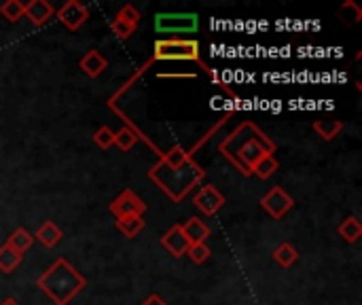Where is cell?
<instances>
[{
    "mask_svg": "<svg viewBox=\"0 0 362 305\" xmlns=\"http://www.w3.org/2000/svg\"><path fill=\"white\" fill-rule=\"evenodd\" d=\"M218 151L240 174L252 176L259 161L276 153V144L257 123L244 121L221 140Z\"/></svg>",
    "mask_w": 362,
    "mask_h": 305,
    "instance_id": "6da1fadb",
    "label": "cell"
},
{
    "mask_svg": "<svg viewBox=\"0 0 362 305\" xmlns=\"http://www.w3.org/2000/svg\"><path fill=\"white\" fill-rule=\"evenodd\" d=\"M204 168L180 146L165 153L159 163L148 170V178L174 202H182L187 193L204 180Z\"/></svg>",
    "mask_w": 362,
    "mask_h": 305,
    "instance_id": "7a4b0ae2",
    "label": "cell"
},
{
    "mask_svg": "<svg viewBox=\"0 0 362 305\" xmlns=\"http://www.w3.org/2000/svg\"><path fill=\"white\" fill-rule=\"evenodd\" d=\"M36 287L55 305H68L78 293H83L87 280L74 265L59 257L42 276L36 278Z\"/></svg>",
    "mask_w": 362,
    "mask_h": 305,
    "instance_id": "3957f363",
    "label": "cell"
},
{
    "mask_svg": "<svg viewBox=\"0 0 362 305\" xmlns=\"http://www.w3.org/2000/svg\"><path fill=\"white\" fill-rule=\"evenodd\" d=\"M199 53H202L199 42L195 38H159L153 45V59L151 62H195V64H199L204 68L206 74H210L214 79L216 85H221L229 96H233L231 89L221 83L214 68H210L208 64L202 62Z\"/></svg>",
    "mask_w": 362,
    "mask_h": 305,
    "instance_id": "277c9868",
    "label": "cell"
},
{
    "mask_svg": "<svg viewBox=\"0 0 362 305\" xmlns=\"http://www.w3.org/2000/svg\"><path fill=\"white\" fill-rule=\"evenodd\" d=\"M199 15L197 13H157L155 32L168 38H182V34H197Z\"/></svg>",
    "mask_w": 362,
    "mask_h": 305,
    "instance_id": "5b68a950",
    "label": "cell"
},
{
    "mask_svg": "<svg viewBox=\"0 0 362 305\" xmlns=\"http://www.w3.org/2000/svg\"><path fill=\"white\" fill-rule=\"evenodd\" d=\"M146 202L144 200H140L132 189H125V191H121L112 202H110V206H108V210H110V214L115 217V219H125V217H142L144 212H146Z\"/></svg>",
    "mask_w": 362,
    "mask_h": 305,
    "instance_id": "8992f818",
    "label": "cell"
},
{
    "mask_svg": "<svg viewBox=\"0 0 362 305\" xmlns=\"http://www.w3.org/2000/svg\"><path fill=\"white\" fill-rule=\"evenodd\" d=\"M293 206H295V200L282 187H274L261 197V208L276 221L284 219L293 210Z\"/></svg>",
    "mask_w": 362,
    "mask_h": 305,
    "instance_id": "52a82bcc",
    "label": "cell"
},
{
    "mask_svg": "<svg viewBox=\"0 0 362 305\" xmlns=\"http://www.w3.org/2000/svg\"><path fill=\"white\" fill-rule=\"evenodd\" d=\"M57 19L72 32L81 30L83 23L89 19V8L78 0H68L62 8H57Z\"/></svg>",
    "mask_w": 362,
    "mask_h": 305,
    "instance_id": "ba28073f",
    "label": "cell"
},
{
    "mask_svg": "<svg viewBox=\"0 0 362 305\" xmlns=\"http://www.w3.org/2000/svg\"><path fill=\"white\" fill-rule=\"evenodd\" d=\"M193 204H195L206 217H214V214L225 206V195H223L214 185H204V187L193 195Z\"/></svg>",
    "mask_w": 362,
    "mask_h": 305,
    "instance_id": "9c48e42d",
    "label": "cell"
},
{
    "mask_svg": "<svg viewBox=\"0 0 362 305\" xmlns=\"http://www.w3.org/2000/svg\"><path fill=\"white\" fill-rule=\"evenodd\" d=\"M161 246L174 257V259H180L187 255V248L191 246L185 231H182V225H172L163 236H161Z\"/></svg>",
    "mask_w": 362,
    "mask_h": 305,
    "instance_id": "30bf717a",
    "label": "cell"
},
{
    "mask_svg": "<svg viewBox=\"0 0 362 305\" xmlns=\"http://www.w3.org/2000/svg\"><path fill=\"white\" fill-rule=\"evenodd\" d=\"M23 15L32 21V25L40 28L55 15V8L47 0H30L23 4Z\"/></svg>",
    "mask_w": 362,
    "mask_h": 305,
    "instance_id": "8fae6325",
    "label": "cell"
},
{
    "mask_svg": "<svg viewBox=\"0 0 362 305\" xmlns=\"http://www.w3.org/2000/svg\"><path fill=\"white\" fill-rule=\"evenodd\" d=\"M78 68H81L83 74H87L89 79H98V76L108 68V59H106L98 49H91V51H87V53L78 59Z\"/></svg>",
    "mask_w": 362,
    "mask_h": 305,
    "instance_id": "7c38bea8",
    "label": "cell"
},
{
    "mask_svg": "<svg viewBox=\"0 0 362 305\" xmlns=\"http://www.w3.org/2000/svg\"><path fill=\"white\" fill-rule=\"evenodd\" d=\"M32 236H34V240H38L45 248H53V246H57V244L62 242L64 231H62L53 221H45V223L36 229V234H32Z\"/></svg>",
    "mask_w": 362,
    "mask_h": 305,
    "instance_id": "4fadbf2b",
    "label": "cell"
},
{
    "mask_svg": "<svg viewBox=\"0 0 362 305\" xmlns=\"http://www.w3.org/2000/svg\"><path fill=\"white\" fill-rule=\"evenodd\" d=\"M182 231H185L189 244H206V240L210 238V227L202 219H197V217L189 219L182 225Z\"/></svg>",
    "mask_w": 362,
    "mask_h": 305,
    "instance_id": "5bb4252c",
    "label": "cell"
},
{
    "mask_svg": "<svg viewBox=\"0 0 362 305\" xmlns=\"http://www.w3.org/2000/svg\"><path fill=\"white\" fill-rule=\"evenodd\" d=\"M314 132L325 140V142H331V140H335L339 134H341V130H344V121H339V119H318V121H314Z\"/></svg>",
    "mask_w": 362,
    "mask_h": 305,
    "instance_id": "9a60e30c",
    "label": "cell"
},
{
    "mask_svg": "<svg viewBox=\"0 0 362 305\" xmlns=\"http://www.w3.org/2000/svg\"><path fill=\"white\" fill-rule=\"evenodd\" d=\"M337 234L344 242L348 244H356L362 238V223L356 219V217H348L346 221L339 223L337 227Z\"/></svg>",
    "mask_w": 362,
    "mask_h": 305,
    "instance_id": "2e32d148",
    "label": "cell"
},
{
    "mask_svg": "<svg viewBox=\"0 0 362 305\" xmlns=\"http://www.w3.org/2000/svg\"><path fill=\"white\" fill-rule=\"evenodd\" d=\"M32 244H34V236L28 231V229H23V227H17L11 236H8V240H6V246H11L15 253H19V255H23V253H28L30 248H32Z\"/></svg>",
    "mask_w": 362,
    "mask_h": 305,
    "instance_id": "e0dca14e",
    "label": "cell"
},
{
    "mask_svg": "<svg viewBox=\"0 0 362 305\" xmlns=\"http://www.w3.org/2000/svg\"><path fill=\"white\" fill-rule=\"evenodd\" d=\"M274 261H276L280 267L288 270V267H293V265L299 261V251H297L291 242H282V244L274 251Z\"/></svg>",
    "mask_w": 362,
    "mask_h": 305,
    "instance_id": "ac0fdd59",
    "label": "cell"
},
{
    "mask_svg": "<svg viewBox=\"0 0 362 305\" xmlns=\"http://www.w3.org/2000/svg\"><path fill=\"white\" fill-rule=\"evenodd\" d=\"M144 229V219L142 217H125V219H117V231L123 234L125 238L134 240L140 231Z\"/></svg>",
    "mask_w": 362,
    "mask_h": 305,
    "instance_id": "d6986e66",
    "label": "cell"
},
{
    "mask_svg": "<svg viewBox=\"0 0 362 305\" xmlns=\"http://www.w3.org/2000/svg\"><path fill=\"white\" fill-rule=\"evenodd\" d=\"M21 259H23V255L15 253L11 246H6V244L0 246V272L2 274H13L19 267Z\"/></svg>",
    "mask_w": 362,
    "mask_h": 305,
    "instance_id": "ffe728a7",
    "label": "cell"
},
{
    "mask_svg": "<svg viewBox=\"0 0 362 305\" xmlns=\"http://www.w3.org/2000/svg\"><path fill=\"white\" fill-rule=\"evenodd\" d=\"M138 138H140V136H138L134 130H129V127H121L119 132H115V146H117L119 151L127 153V151H132V149L136 146Z\"/></svg>",
    "mask_w": 362,
    "mask_h": 305,
    "instance_id": "44dd1931",
    "label": "cell"
},
{
    "mask_svg": "<svg viewBox=\"0 0 362 305\" xmlns=\"http://www.w3.org/2000/svg\"><path fill=\"white\" fill-rule=\"evenodd\" d=\"M278 168H280L278 159H276L274 155H269V157H263V159L259 161V166L255 168L252 176H259L261 180H267V178H272V176L278 172Z\"/></svg>",
    "mask_w": 362,
    "mask_h": 305,
    "instance_id": "7402d4cb",
    "label": "cell"
},
{
    "mask_svg": "<svg viewBox=\"0 0 362 305\" xmlns=\"http://www.w3.org/2000/svg\"><path fill=\"white\" fill-rule=\"evenodd\" d=\"M0 15L6 21L17 23L23 17V2H19V0H6L4 4H0Z\"/></svg>",
    "mask_w": 362,
    "mask_h": 305,
    "instance_id": "603a6c76",
    "label": "cell"
},
{
    "mask_svg": "<svg viewBox=\"0 0 362 305\" xmlns=\"http://www.w3.org/2000/svg\"><path fill=\"white\" fill-rule=\"evenodd\" d=\"M93 142L102 149V151H108L110 146H115V130H110L108 125H102L95 130V134L91 136Z\"/></svg>",
    "mask_w": 362,
    "mask_h": 305,
    "instance_id": "cb8c5ba5",
    "label": "cell"
},
{
    "mask_svg": "<svg viewBox=\"0 0 362 305\" xmlns=\"http://www.w3.org/2000/svg\"><path fill=\"white\" fill-rule=\"evenodd\" d=\"M210 255H212V251H210L208 244H191V246L187 248V257H189L195 265L206 263V261L210 259Z\"/></svg>",
    "mask_w": 362,
    "mask_h": 305,
    "instance_id": "d4e9b609",
    "label": "cell"
},
{
    "mask_svg": "<svg viewBox=\"0 0 362 305\" xmlns=\"http://www.w3.org/2000/svg\"><path fill=\"white\" fill-rule=\"evenodd\" d=\"M136 28L138 25H134V23H127V21H123V19H112L110 21V32L119 38V40H127L134 32H136Z\"/></svg>",
    "mask_w": 362,
    "mask_h": 305,
    "instance_id": "484cf974",
    "label": "cell"
},
{
    "mask_svg": "<svg viewBox=\"0 0 362 305\" xmlns=\"http://www.w3.org/2000/svg\"><path fill=\"white\" fill-rule=\"evenodd\" d=\"M140 11L134 6V4H125V6H121V11L117 13V19H123V21H127V23H134V25H138V21H140Z\"/></svg>",
    "mask_w": 362,
    "mask_h": 305,
    "instance_id": "4316f807",
    "label": "cell"
},
{
    "mask_svg": "<svg viewBox=\"0 0 362 305\" xmlns=\"http://www.w3.org/2000/svg\"><path fill=\"white\" fill-rule=\"evenodd\" d=\"M140 305H168V301L163 297H159V295H148Z\"/></svg>",
    "mask_w": 362,
    "mask_h": 305,
    "instance_id": "83f0119b",
    "label": "cell"
},
{
    "mask_svg": "<svg viewBox=\"0 0 362 305\" xmlns=\"http://www.w3.org/2000/svg\"><path fill=\"white\" fill-rule=\"evenodd\" d=\"M159 79H195V74H157Z\"/></svg>",
    "mask_w": 362,
    "mask_h": 305,
    "instance_id": "f1b7e54d",
    "label": "cell"
},
{
    "mask_svg": "<svg viewBox=\"0 0 362 305\" xmlns=\"http://www.w3.org/2000/svg\"><path fill=\"white\" fill-rule=\"evenodd\" d=\"M0 305H17V301L15 299H4Z\"/></svg>",
    "mask_w": 362,
    "mask_h": 305,
    "instance_id": "f546056e",
    "label": "cell"
}]
</instances>
